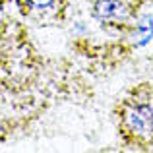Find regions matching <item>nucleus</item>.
<instances>
[{
    "label": "nucleus",
    "mask_w": 153,
    "mask_h": 153,
    "mask_svg": "<svg viewBox=\"0 0 153 153\" xmlns=\"http://www.w3.org/2000/svg\"><path fill=\"white\" fill-rule=\"evenodd\" d=\"M93 14L99 22H122L128 16V8L120 0H99L93 8Z\"/></svg>",
    "instance_id": "obj_1"
},
{
    "label": "nucleus",
    "mask_w": 153,
    "mask_h": 153,
    "mask_svg": "<svg viewBox=\"0 0 153 153\" xmlns=\"http://www.w3.org/2000/svg\"><path fill=\"white\" fill-rule=\"evenodd\" d=\"M126 122L134 134L147 136L153 132V111L149 107H134L128 112Z\"/></svg>",
    "instance_id": "obj_2"
},
{
    "label": "nucleus",
    "mask_w": 153,
    "mask_h": 153,
    "mask_svg": "<svg viewBox=\"0 0 153 153\" xmlns=\"http://www.w3.org/2000/svg\"><path fill=\"white\" fill-rule=\"evenodd\" d=\"M138 35H140V45H143L146 41H149L151 39V35H153V27H151V23H149V19H146L143 23H140V27H138Z\"/></svg>",
    "instance_id": "obj_3"
},
{
    "label": "nucleus",
    "mask_w": 153,
    "mask_h": 153,
    "mask_svg": "<svg viewBox=\"0 0 153 153\" xmlns=\"http://www.w3.org/2000/svg\"><path fill=\"white\" fill-rule=\"evenodd\" d=\"M27 2L33 4V6H37V8H45V6H49L52 0H27Z\"/></svg>",
    "instance_id": "obj_4"
}]
</instances>
